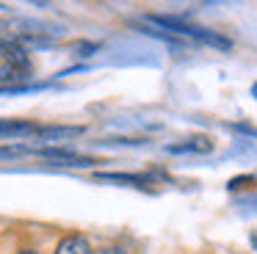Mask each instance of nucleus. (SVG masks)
<instances>
[{
	"label": "nucleus",
	"mask_w": 257,
	"mask_h": 254,
	"mask_svg": "<svg viewBox=\"0 0 257 254\" xmlns=\"http://www.w3.org/2000/svg\"><path fill=\"white\" fill-rule=\"evenodd\" d=\"M144 22H150L152 28H158V31H163V33H172V36H177V39H191V42H199V44H210V47H216V50L232 47V42H229L227 36H218L216 31L194 25V22H188L185 17H158V14H152V17H144Z\"/></svg>",
	"instance_id": "1"
},
{
	"label": "nucleus",
	"mask_w": 257,
	"mask_h": 254,
	"mask_svg": "<svg viewBox=\"0 0 257 254\" xmlns=\"http://www.w3.org/2000/svg\"><path fill=\"white\" fill-rule=\"evenodd\" d=\"M34 155L50 160V163H56V166H94V163H100L97 158L80 155V152L67 149V147H34Z\"/></svg>",
	"instance_id": "2"
},
{
	"label": "nucleus",
	"mask_w": 257,
	"mask_h": 254,
	"mask_svg": "<svg viewBox=\"0 0 257 254\" xmlns=\"http://www.w3.org/2000/svg\"><path fill=\"white\" fill-rule=\"evenodd\" d=\"M97 182H116V185H133V188H147L152 185V174H130V171H97Z\"/></svg>",
	"instance_id": "3"
},
{
	"label": "nucleus",
	"mask_w": 257,
	"mask_h": 254,
	"mask_svg": "<svg viewBox=\"0 0 257 254\" xmlns=\"http://www.w3.org/2000/svg\"><path fill=\"white\" fill-rule=\"evenodd\" d=\"M53 254H97V251H94V246L89 243L86 235H80V232H69V235H64L61 240L56 243Z\"/></svg>",
	"instance_id": "4"
},
{
	"label": "nucleus",
	"mask_w": 257,
	"mask_h": 254,
	"mask_svg": "<svg viewBox=\"0 0 257 254\" xmlns=\"http://www.w3.org/2000/svg\"><path fill=\"white\" fill-rule=\"evenodd\" d=\"M39 124L28 119H0V138H36Z\"/></svg>",
	"instance_id": "5"
},
{
	"label": "nucleus",
	"mask_w": 257,
	"mask_h": 254,
	"mask_svg": "<svg viewBox=\"0 0 257 254\" xmlns=\"http://www.w3.org/2000/svg\"><path fill=\"white\" fill-rule=\"evenodd\" d=\"M83 136V127L75 124H39L36 138L39 141H67V138H78Z\"/></svg>",
	"instance_id": "6"
},
{
	"label": "nucleus",
	"mask_w": 257,
	"mask_h": 254,
	"mask_svg": "<svg viewBox=\"0 0 257 254\" xmlns=\"http://www.w3.org/2000/svg\"><path fill=\"white\" fill-rule=\"evenodd\" d=\"M169 152H199V155H207L213 152V141L207 136H194V138H185L183 144H174V147H169Z\"/></svg>",
	"instance_id": "7"
},
{
	"label": "nucleus",
	"mask_w": 257,
	"mask_h": 254,
	"mask_svg": "<svg viewBox=\"0 0 257 254\" xmlns=\"http://www.w3.org/2000/svg\"><path fill=\"white\" fill-rule=\"evenodd\" d=\"M23 155H34V147L28 144H0V158H23Z\"/></svg>",
	"instance_id": "8"
},
{
	"label": "nucleus",
	"mask_w": 257,
	"mask_h": 254,
	"mask_svg": "<svg viewBox=\"0 0 257 254\" xmlns=\"http://www.w3.org/2000/svg\"><path fill=\"white\" fill-rule=\"evenodd\" d=\"M75 50H83L80 55H91V53H97V50H100V44H94V42H78V44H75Z\"/></svg>",
	"instance_id": "9"
},
{
	"label": "nucleus",
	"mask_w": 257,
	"mask_h": 254,
	"mask_svg": "<svg viewBox=\"0 0 257 254\" xmlns=\"http://www.w3.org/2000/svg\"><path fill=\"white\" fill-rule=\"evenodd\" d=\"M97 254H130L127 248H122V246H105L102 251H97Z\"/></svg>",
	"instance_id": "10"
},
{
	"label": "nucleus",
	"mask_w": 257,
	"mask_h": 254,
	"mask_svg": "<svg viewBox=\"0 0 257 254\" xmlns=\"http://www.w3.org/2000/svg\"><path fill=\"white\" fill-rule=\"evenodd\" d=\"M17 254H39V251H36V248H28V246H23Z\"/></svg>",
	"instance_id": "11"
},
{
	"label": "nucleus",
	"mask_w": 257,
	"mask_h": 254,
	"mask_svg": "<svg viewBox=\"0 0 257 254\" xmlns=\"http://www.w3.org/2000/svg\"><path fill=\"white\" fill-rule=\"evenodd\" d=\"M249 240H251V246L257 248V232H251V237H249Z\"/></svg>",
	"instance_id": "12"
},
{
	"label": "nucleus",
	"mask_w": 257,
	"mask_h": 254,
	"mask_svg": "<svg viewBox=\"0 0 257 254\" xmlns=\"http://www.w3.org/2000/svg\"><path fill=\"white\" fill-rule=\"evenodd\" d=\"M251 97L257 99V83H254V86H251Z\"/></svg>",
	"instance_id": "13"
}]
</instances>
